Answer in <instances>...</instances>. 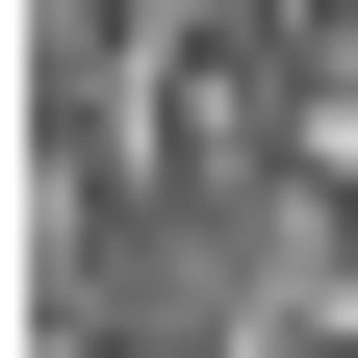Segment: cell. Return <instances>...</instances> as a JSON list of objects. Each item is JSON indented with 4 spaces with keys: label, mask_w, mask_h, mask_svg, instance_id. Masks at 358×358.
<instances>
[{
    "label": "cell",
    "mask_w": 358,
    "mask_h": 358,
    "mask_svg": "<svg viewBox=\"0 0 358 358\" xmlns=\"http://www.w3.org/2000/svg\"><path fill=\"white\" fill-rule=\"evenodd\" d=\"M307 179H333V205H358V0H333V26H307Z\"/></svg>",
    "instance_id": "1"
}]
</instances>
